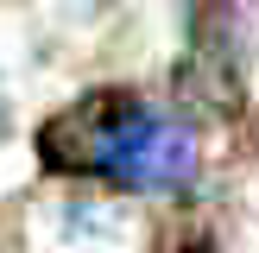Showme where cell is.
I'll list each match as a JSON object with an SVG mask.
<instances>
[{
  "mask_svg": "<svg viewBox=\"0 0 259 253\" xmlns=\"http://www.w3.org/2000/svg\"><path fill=\"white\" fill-rule=\"evenodd\" d=\"M45 158L57 171H95L120 190H184L196 177V133L184 114L152 108L146 95L101 89L45 126Z\"/></svg>",
  "mask_w": 259,
  "mask_h": 253,
  "instance_id": "6da1fadb",
  "label": "cell"
}]
</instances>
